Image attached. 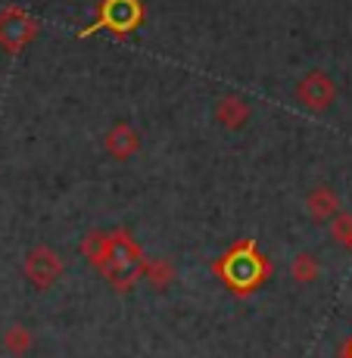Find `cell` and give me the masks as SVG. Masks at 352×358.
Wrapping results in <instances>:
<instances>
[{"label":"cell","instance_id":"cell-1","mask_svg":"<svg viewBox=\"0 0 352 358\" xmlns=\"http://www.w3.org/2000/svg\"><path fill=\"white\" fill-rule=\"evenodd\" d=\"M212 274L231 290L234 296H250L256 293L272 274V262L259 252L256 240H237L225 256L212 262Z\"/></svg>","mask_w":352,"mask_h":358},{"label":"cell","instance_id":"cell-2","mask_svg":"<svg viewBox=\"0 0 352 358\" xmlns=\"http://www.w3.org/2000/svg\"><path fill=\"white\" fill-rule=\"evenodd\" d=\"M143 259L147 256H143V250L128 231L122 228L106 231V252H103L100 274L115 293H128L141 280Z\"/></svg>","mask_w":352,"mask_h":358},{"label":"cell","instance_id":"cell-3","mask_svg":"<svg viewBox=\"0 0 352 358\" xmlns=\"http://www.w3.org/2000/svg\"><path fill=\"white\" fill-rule=\"evenodd\" d=\"M22 274H25V280L34 287V290H50V287H57L59 280H63V274H66V262L63 256H59L53 246H44V243H38V246H31L29 252H25V259H22Z\"/></svg>","mask_w":352,"mask_h":358},{"label":"cell","instance_id":"cell-4","mask_svg":"<svg viewBox=\"0 0 352 358\" xmlns=\"http://www.w3.org/2000/svg\"><path fill=\"white\" fill-rule=\"evenodd\" d=\"M143 22V6L141 0H103L100 3V19L94 25H87L85 31H78L81 38H91L100 29L113 31V34H128Z\"/></svg>","mask_w":352,"mask_h":358},{"label":"cell","instance_id":"cell-5","mask_svg":"<svg viewBox=\"0 0 352 358\" xmlns=\"http://www.w3.org/2000/svg\"><path fill=\"white\" fill-rule=\"evenodd\" d=\"M41 25L38 19L31 16V13H25L22 6H6V10H0V47H3L6 53H22L25 47L31 44L34 38H38Z\"/></svg>","mask_w":352,"mask_h":358},{"label":"cell","instance_id":"cell-6","mask_svg":"<svg viewBox=\"0 0 352 358\" xmlns=\"http://www.w3.org/2000/svg\"><path fill=\"white\" fill-rule=\"evenodd\" d=\"M293 97L300 100L309 113H328L337 103V81L330 78L328 72H321V69H312V72H306L296 81Z\"/></svg>","mask_w":352,"mask_h":358},{"label":"cell","instance_id":"cell-7","mask_svg":"<svg viewBox=\"0 0 352 358\" xmlns=\"http://www.w3.org/2000/svg\"><path fill=\"white\" fill-rule=\"evenodd\" d=\"M103 147H106V153L113 156L115 162H125L131 156L141 153V131L134 125H128V122H115V125L106 131V137H103Z\"/></svg>","mask_w":352,"mask_h":358},{"label":"cell","instance_id":"cell-8","mask_svg":"<svg viewBox=\"0 0 352 358\" xmlns=\"http://www.w3.org/2000/svg\"><path fill=\"white\" fill-rule=\"evenodd\" d=\"M253 119V103L244 94H225L216 100V122L227 131L246 128V122Z\"/></svg>","mask_w":352,"mask_h":358},{"label":"cell","instance_id":"cell-9","mask_svg":"<svg viewBox=\"0 0 352 358\" xmlns=\"http://www.w3.org/2000/svg\"><path fill=\"white\" fill-rule=\"evenodd\" d=\"M306 209L315 222H330V218H337L343 212V206H340V196H337L334 187L318 184V187H312L306 194Z\"/></svg>","mask_w":352,"mask_h":358},{"label":"cell","instance_id":"cell-10","mask_svg":"<svg viewBox=\"0 0 352 358\" xmlns=\"http://www.w3.org/2000/svg\"><path fill=\"white\" fill-rule=\"evenodd\" d=\"M178 278V268L171 259H143V268H141V280L150 287L153 293H165Z\"/></svg>","mask_w":352,"mask_h":358},{"label":"cell","instance_id":"cell-11","mask_svg":"<svg viewBox=\"0 0 352 358\" xmlns=\"http://www.w3.org/2000/svg\"><path fill=\"white\" fill-rule=\"evenodd\" d=\"M0 349L10 358H25L34 349V334L25 324H10L0 336Z\"/></svg>","mask_w":352,"mask_h":358},{"label":"cell","instance_id":"cell-12","mask_svg":"<svg viewBox=\"0 0 352 358\" xmlns=\"http://www.w3.org/2000/svg\"><path fill=\"white\" fill-rule=\"evenodd\" d=\"M290 278L300 287H309L321 278V262L315 252H296L293 262H290Z\"/></svg>","mask_w":352,"mask_h":358},{"label":"cell","instance_id":"cell-13","mask_svg":"<svg viewBox=\"0 0 352 358\" xmlns=\"http://www.w3.org/2000/svg\"><path fill=\"white\" fill-rule=\"evenodd\" d=\"M103 252H106V231H91L81 240V256L87 259V265L100 271L103 265Z\"/></svg>","mask_w":352,"mask_h":358},{"label":"cell","instance_id":"cell-14","mask_svg":"<svg viewBox=\"0 0 352 358\" xmlns=\"http://www.w3.org/2000/svg\"><path fill=\"white\" fill-rule=\"evenodd\" d=\"M328 224H330V237L352 252V215H349V212H340V215L330 218Z\"/></svg>","mask_w":352,"mask_h":358},{"label":"cell","instance_id":"cell-15","mask_svg":"<svg viewBox=\"0 0 352 358\" xmlns=\"http://www.w3.org/2000/svg\"><path fill=\"white\" fill-rule=\"evenodd\" d=\"M343 355L352 358V336H349V343H346V346H343Z\"/></svg>","mask_w":352,"mask_h":358},{"label":"cell","instance_id":"cell-16","mask_svg":"<svg viewBox=\"0 0 352 358\" xmlns=\"http://www.w3.org/2000/svg\"><path fill=\"white\" fill-rule=\"evenodd\" d=\"M272 358H284V355H272Z\"/></svg>","mask_w":352,"mask_h":358}]
</instances>
